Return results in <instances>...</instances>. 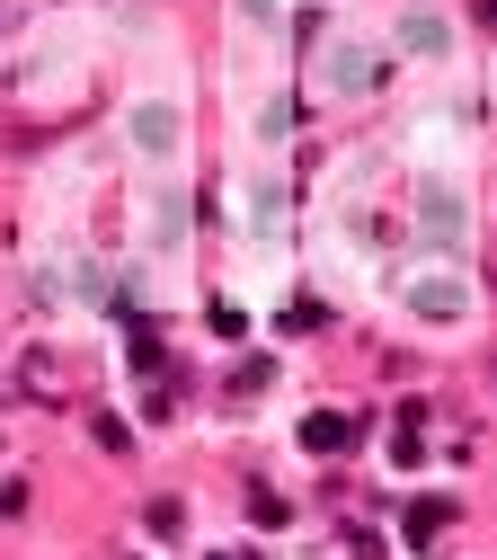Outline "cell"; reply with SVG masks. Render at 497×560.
I'll return each mask as SVG.
<instances>
[{"mask_svg":"<svg viewBox=\"0 0 497 560\" xmlns=\"http://www.w3.org/2000/svg\"><path fill=\"white\" fill-rule=\"evenodd\" d=\"M445 525H453V508H445V499H417V508H409V542H436Z\"/></svg>","mask_w":497,"mask_h":560,"instance_id":"7a4b0ae2","label":"cell"},{"mask_svg":"<svg viewBox=\"0 0 497 560\" xmlns=\"http://www.w3.org/2000/svg\"><path fill=\"white\" fill-rule=\"evenodd\" d=\"M213 560H249V551H213Z\"/></svg>","mask_w":497,"mask_h":560,"instance_id":"3957f363","label":"cell"},{"mask_svg":"<svg viewBox=\"0 0 497 560\" xmlns=\"http://www.w3.org/2000/svg\"><path fill=\"white\" fill-rule=\"evenodd\" d=\"M355 436H365V428H355L346 409H311V418H303V445H311V454H346Z\"/></svg>","mask_w":497,"mask_h":560,"instance_id":"6da1fadb","label":"cell"}]
</instances>
